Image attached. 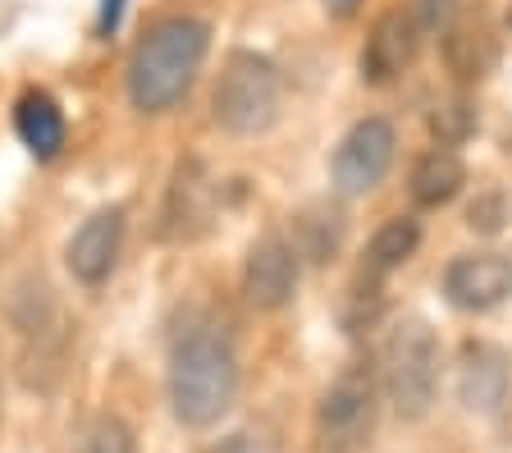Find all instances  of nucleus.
<instances>
[{
    "instance_id": "1",
    "label": "nucleus",
    "mask_w": 512,
    "mask_h": 453,
    "mask_svg": "<svg viewBox=\"0 0 512 453\" xmlns=\"http://www.w3.org/2000/svg\"><path fill=\"white\" fill-rule=\"evenodd\" d=\"M206 51H211V28L202 19H188V14L160 19L128 55V101L142 115H160V110L179 106L202 69Z\"/></svg>"
},
{
    "instance_id": "2",
    "label": "nucleus",
    "mask_w": 512,
    "mask_h": 453,
    "mask_svg": "<svg viewBox=\"0 0 512 453\" xmlns=\"http://www.w3.org/2000/svg\"><path fill=\"white\" fill-rule=\"evenodd\" d=\"M238 399V357L215 330H188L170 353V408L188 431H206Z\"/></svg>"
},
{
    "instance_id": "3",
    "label": "nucleus",
    "mask_w": 512,
    "mask_h": 453,
    "mask_svg": "<svg viewBox=\"0 0 512 453\" xmlns=\"http://www.w3.org/2000/svg\"><path fill=\"white\" fill-rule=\"evenodd\" d=\"M279 101H284V78L256 51H234L220 69L211 97V115L224 133L234 138H256L279 119Z\"/></svg>"
},
{
    "instance_id": "4",
    "label": "nucleus",
    "mask_w": 512,
    "mask_h": 453,
    "mask_svg": "<svg viewBox=\"0 0 512 453\" xmlns=\"http://www.w3.org/2000/svg\"><path fill=\"white\" fill-rule=\"evenodd\" d=\"M439 389V339L426 321H403L384 344V394L403 421H421Z\"/></svg>"
},
{
    "instance_id": "5",
    "label": "nucleus",
    "mask_w": 512,
    "mask_h": 453,
    "mask_svg": "<svg viewBox=\"0 0 512 453\" xmlns=\"http://www.w3.org/2000/svg\"><path fill=\"white\" fill-rule=\"evenodd\" d=\"M380 417V389L371 371H343L316 408V453H357L371 444Z\"/></svg>"
},
{
    "instance_id": "6",
    "label": "nucleus",
    "mask_w": 512,
    "mask_h": 453,
    "mask_svg": "<svg viewBox=\"0 0 512 453\" xmlns=\"http://www.w3.org/2000/svg\"><path fill=\"white\" fill-rule=\"evenodd\" d=\"M394 124L380 115L371 119H357L343 142L334 147V161H330V179H334V193L339 197H366L375 184H380L389 165H394Z\"/></svg>"
},
{
    "instance_id": "7",
    "label": "nucleus",
    "mask_w": 512,
    "mask_h": 453,
    "mask_svg": "<svg viewBox=\"0 0 512 453\" xmlns=\"http://www.w3.org/2000/svg\"><path fill=\"white\" fill-rule=\"evenodd\" d=\"M444 293L458 312H494L512 298V257L503 252L453 257L444 270Z\"/></svg>"
},
{
    "instance_id": "8",
    "label": "nucleus",
    "mask_w": 512,
    "mask_h": 453,
    "mask_svg": "<svg viewBox=\"0 0 512 453\" xmlns=\"http://www.w3.org/2000/svg\"><path fill=\"white\" fill-rule=\"evenodd\" d=\"M243 293L261 312H279L298 293V248L284 234H261L247 252L243 266Z\"/></svg>"
},
{
    "instance_id": "9",
    "label": "nucleus",
    "mask_w": 512,
    "mask_h": 453,
    "mask_svg": "<svg viewBox=\"0 0 512 453\" xmlns=\"http://www.w3.org/2000/svg\"><path fill=\"white\" fill-rule=\"evenodd\" d=\"M119 248H124V211L119 206H106L78 225V234L69 238L64 248V261H69V275L87 289L110 280V270L119 261Z\"/></svg>"
},
{
    "instance_id": "10",
    "label": "nucleus",
    "mask_w": 512,
    "mask_h": 453,
    "mask_svg": "<svg viewBox=\"0 0 512 453\" xmlns=\"http://www.w3.org/2000/svg\"><path fill=\"white\" fill-rule=\"evenodd\" d=\"M416 46H421V33H416V23H412V10L380 14L362 46V78L371 87H384V83H394V78H403L416 60Z\"/></svg>"
},
{
    "instance_id": "11",
    "label": "nucleus",
    "mask_w": 512,
    "mask_h": 453,
    "mask_svg": "<svg viewBox=\"0 0 512 453\" xmlns=\"http://www.w3.org/2000/svg\"><path fill=\"white\" fill-rule=\"evenodd\" d=\"M211 174L202 170V161H179L174 170L170 197H165V220H160V234L165 238H197L211 225Z\"/></svg>"
},
{
    "instance_id": "12",
    "label": "nucleus",
    "mask_w": 512,
    "mask_h": 453,
    "mask_svg": "<svg viewBox=\"0 0 512 453\" xmlns=\"http://www.w3.org/2000/svg\"><path fill=\"white\" fill-rule=\"evenodd\" d=\"M458 399L471 412H499V403L508 399V357L494 344H467L458 367Z\"/></svg>"
},
{
    "instance_id": "13",
    "label": "nucleus",
    "mask_w": 512,
    "mask_h": 453,
    "mask_svg": "<svg viewBox=\"0 0 512 453\" xmlns=\"http://www.w3.org/2000/svg\"><path fill=\"white\" fill-rule=\"evenodd\" d=\"M14 133L37 161H55L64 147V115L46 92H23L14 106Z\"/></svg>"
},
{
    "instance_id": "14",
    "label": "nucleus",
    "mask_w": 512,
    "mask_h": 453,
    "mask_svg": "<svg viewBox=\"0 0 512 453\" xmlns=\"http://www.w3.org/2000/svg\"><path fill=\"white\" fill-rule=\"evenodd\" d=\"M462 184H467V165H462V156L453 147H430L426 156L412 165V179H407L416 206L453 202V197L462 193Z\"/></svg>"
},
{
    "instance_id": "15",
    "label": "nucleus",
    "mask_w": 512,
    "mask_h": 453,
    "mask_svg": "<svg viewBox=\"0 0 512 453\" xmlns=\"http://www.w3.org/2000/svg\"><path fill=\"white\" fill-rule=\"evenodd\" d=\"M416 248H421V225H416L412 216H394L375 229L371 248H366V266H371L375 275H389V270H398L403 261H412Z\"/></svg>"
},
{
    "instance_id": "16",
    "label": "nucleus",
    "mask_w": 512,
    "mask_h": 453,
    "mask_svg": "<svg viewBox=\"0 0 512 453\" xmlns=\"http://www.w3.org/2000/svg\"><path fill=\"white\" fill-rule=\"evenodd\" d=\"M69 453H138V440L128 431V421L101 412V417L83 421V431L74 435V449Z\"/></svg>"
},
{
    "instance_id": "17",
    "label": "nucleus",
    "mask_w": 512,
    "mask_h": 453,
    "mask_svg": "<svg viewBox=\"0 0 512 453\" xmlns=\"http://www.w3.org/2000/svg\"><path fill=\"white\" fill-rule=\"evenodd\" d=\"M444 55H448V69L458 78H467V83L471 78H485V69L494 65V46L480 33H458V28L444 37Z\"/></svg>"
},
{
    "instance_id": "18",
    "label": "nucleus",
    "mask_w": 512,
    "mask_h": 453,
    "mask_svg": "<svg viewBox=\"0 0 512 453\" xmlns=\"http://www.w3.org/2000/svg\"><path fill=\"white\" fill-rule=\"evenodd\" d=\"M430 129H435L439 147H458V142L471 138V129H476V110H471L467 101H448V106H435V115H430Z\"/></svg>"
},
{
    "instance_id": "19",
    "label": "nucleus",
    "mask_w": 512,
    "mask_h": 453,
    "mask_svg": "<svg viewBox=\"0 0 512 453\" xmlns=\"http://www.w3.org/2000/svg\"><path fill=\"white\" fill-rule=\"evenodd\" d=\"M407 10L421 37H448L458 23V0H412Z\"/></svg>"
},
{
    "instance_id": "20",
    "label": "nucleus",
    "mask_w": 512,
    "mask_h": 453,
    "mask_svg": "<svg viewBox=\"0 0 512 453\" xmlns=\"http://www.w3.org/2000/svg\"><path fill=\"white\" fill-rule=\"evenodd\" d=\"M119 19H124V0H101V23H96V28H101V37L115 33Z\"/></svg>"
},
{
    "instance_id": "21",
    "label": "nucleus",
    "mask_w": 512,
    "mask_h": 453,
    "mask_svg": "<svg viewBox=\"0 0 512 453\" xmlns=\"http://www.w3.org/2000/svg\"><path fill=\"white\" fill-rule=\"evenodd\" d=\"M325 10H330L334 19H352V14L362 10V0H325Z\"/></svg>"
},
{
    "instance_id": "22",
    "label": "nucleus",
    "mask_w": 512,
    "mask_h": 453,
    "mask_svg": "<svg viewBox=\"0 0 512 453\" xmlns=\"http://www.w3.org/2000/svg\"><path fill=\"white\" fill-rule=\"evenodd\" d=\"M508 28H512V10H508Z\"/></svg>"
}]
</instances>
